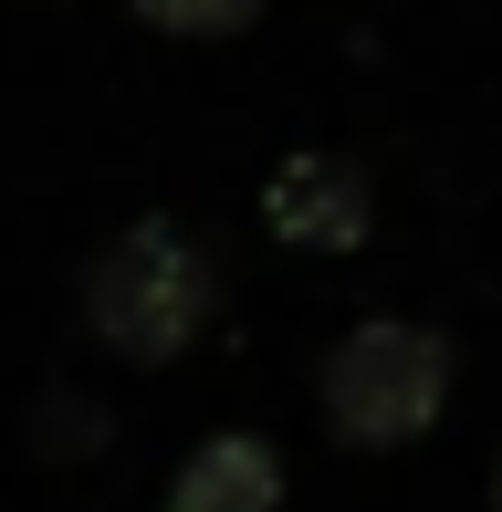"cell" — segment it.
<instances>
[{
    "instance_id": "6da1fadb",
    "label": "cell",
    "mask_w": 502,
    "mask_h": 512,
    "mask_svg": "<svg viewBox=\"0 0 502 512\" xmlns=\"http://www.w3.org/2000/svg\"><path fill=\"white\" fill-rule=\"evenodd\" d=\"M220 314V272L178 220H126L84 272V324L116 366H178Z\"/></svg>"
},
{
    "instance_id": "7a4b0ae2",
    "label": "cell",
    "mask_w": 502,
    "mask_h": 512,
    "mask_svg": "<svg viewBox=\"0 0 502 512\" xmlns=\"http://www.w3.org/2000/svg\"><path fill=\"white\" fill-rule=\"evenodd\" d=\"M450 377H461V356H450L440 324L367 314V324L325 356V387H314V398H325V429L346 439V450H408V439L440 429Z\"/></svg>"
},
{
    "instance_id": "3957f363",
    "label": "cell",
    "mask_w": 502,
    "mask_h": 512,
    "mask_svg": "<svg viewBox=\"0 0 502 512\" xmlns=\"http://www.w3.org/2000/svg\"><path fill=\"white\" fill-rule=\"evenodd\" d=\"M262 230H272L283 251H304V262H346V251H367V230H377V178L356 168V157L304 147V157L272 168Z\"/></svg>"
},
{
    "instance_id": "277c9868",
    "label": "cell",
    "mask_w": 502,
    "mask_h": 512,
    "mask_svg": "<svg viewBox=\"0 0 502 512\" xmlns=\"http://www.w3.org/2000/svg\"><path fill=\"white\" fill-rule=\"evenodd\" d=\"M168 512H283V450L262 429H210L178 460Z\"/></svg>"
},
{
    "instance_id": "5b68a950",
    "label": "cell",
    "mask_w": 502,
    "mask_h": 512,
    "mask_svg": "<svg viewBox=\"0 0 502 512\" xmlns=\"http://www.w3.org/2000/svg\"><path fill=\"white\" fill-rule=\"evenodd\" d=\"M147 32H168V42H231V32H251V21L272 11V0H126Z\"/></svg>"
},
{
    "instance_id": "8992f818",
    "label": "cell",
    "mask_w": 502,
    "mask_h": 512,
    "mask_svg": "<svg viewBox=\"0 0 502 512\" xmlns=\"http://www.w3.org/2000/svg\"><path fill=\"white\" fill-rule=\"evenodd\" d=\"M32 450H42V460L105 450V408H95V398H63V387H53V398H42V429H32Z\"/></svg>"
},
{
    "instance_id": "52a82bcc",
    "label": "cell",
    "mask_w": 502,
    "mask_h": 512,
    "mask_svg": "<svg viewBox=\"0 0 502 512\" xmlns=\"http://www.w3.org/2000/svg\"><path fill=\"white\" fill-rule=\"evenodd\" d=\"M492 512H502V460H492Z\"/></svg>"
}]
</instances>
